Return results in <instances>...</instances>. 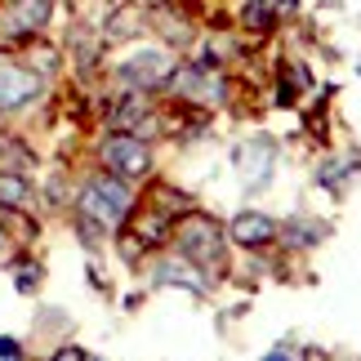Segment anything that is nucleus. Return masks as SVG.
I'll list each match as a JSON object with an SVG mask.
<instances>
[{
  "mask_svg": "<svg viewBox=\"0 0 361 361\" xmlns=\"http://www.w3.org/2000/svg\"><path fill=\"white\" fill-rule=\"evenodd\" d=\"M80 210H85L94 224L116 228V224H125V219H130L134 197H130V188H125L116 174H107V178H94V183H85V192H80Z\"/></svg>",
  "mask_w": 361,
  "mask_h": 361,
  "instance_id": "nucleus-1",
  "label": "nucleus"
},
{
  "mask_svg": "<svg viewBox=\"0 0 361 361\" xmlns=\"http://www.w3.org/2000/svg\"><path fill=\"white\" fill-rule=\"evenodd\" d=\"M178 237V250H183V259H192L197 268H224V232H219L214 219L205 214H188L183 224L174 228Z\"/></svg>",
  "mask_w": 361,
  "mask_h": 361,
  "instance_id": "nucleus-2",
  "label": "nucleus"
},
{
  "mask_svg": "<svg viewBox=\"0 0 361 361\" xmlns=\"http://www.w3.org/2000/svg\"><path fill=\"white\" fill-rule=\"evenodd\" d=\"M232 170H237V183L259 192L263 183H272V170H276V143L272 138H245V143H237V152H232Z\"/></svg>",
  "mask_w": 361,
  "mask_h": 361,
  "instance_id": "nucleus-3",
  "label": "nucleus"
},
{
  "mask_svg": "<svg viewBox=\"0 0 361 361\" xmlns=\"http://www.w3.org/2000/svg\"><path fill=\"white\" fill-rule=\"evenodd\" d=\"M99 157H103V165H107V174H116V178H143V174L152 170V152L138 143V138H130V134L107 138Z\"/></svg>",
  "mask_w": 361,
  "mask_h": 361,
  "instance_id": "nucleus-4",
  "label": "nucleus"
},
{
  "mask_svg": "<svg viewBox=\"0 0 361 361\" xmlns=\"http://www.w3.org/2000/svg\"><path fill=\"white\" fill-rule=\"evenodd\" d=\"M170 90L178 99H192V103H224V80L201 63H188L178 72H170Z\"/></svg>",
  "mask_w": 361,
  "mask_h": 361,
  "instance_id": "nucleus-5",
  "label": "nucleus"
},
{
  "mask_svg": "<svg viewBox=\"0 0 361 361\" xmlns=\"http://www.w3.org/2000/svg\"><path fill=\"white\" fill-rule=\"evenodd\" d=\"M170 72H174V63H170V54H161V49H143V54H134V59L121 63V80H125V85H134V90L165 85Z\"/></svg>",
  "mask_w": 361,
  "mask_h": 361,
  "instance_id": "nucleus-6",
  "label": "nucleus"
},
{
  "mask_svg": "<svg viewBox=\"0 0 361 361\" xmlns=\"http://www.w3.org/2000/svg\"><path fill=\"white\" fill-rule=\"evenodd\" d=\"M36 94H40V76H36V72H27V67L0 59V112L27 107Z\"/></svg>",
  "mask_w": 361,
  "mask_h": 361,
  "instance_id": "nucleus-7",
  "label": "nucleus"
},
{
  "mask_svg": "<svg viewBox=\"0 0 361 361\" xmlns=\"http://www.w3.org/2000/svg\"><path fill=\"white\" fill-rule=\"evenodd\" d=\"M228 232H232V241H237V245H245V250H259V245H272L281 228H276L268 214H259V210H245V214H237V219H232V228H228Z\"/></svg>",
  "mask_w": 361,
  "mask_h": 361,
  "instance_id": "nucleus-8",
  "label": "nucleus"
},
{
  "mask_svg": "<svg viewBox=\"0 0 361 361\" xmlns=\"http://www.w3.org/2000/svg\"><path fill=\"white\" fill-rule=\"evenodd\" d=\"M49 9H54V0H13L9 13H5V27H9L13 36L40 32V27L49 23Z\"/></svg>",
  "mask_w": 361,
  "mask_h": 361,
  "instance_id": "nucleus-9",
  "label": "nucleus"
},
{
  "mask_svg": "<svg viewBox=\"0 0 361 361\" xmlns=\"http://www.w3.org/2000/svg\"><path fill=\"white\" fill-rule=\"evenodd\" d=\"M157 281L161 286H183V290H192V295H205V276H197V263L192 259H165V263H157Z\"/></svg>",
  "mask_w": 361,
  "mask_h": 361,
  "instance_id": "nucleus-10",
  "label": "nucleus"
},
{
  "mask_svg": "<svg viewBox=\"0 0 361 361\" xmlns=\"http://www.w3.org/2000/svg\"><path fill=\"white\" fill-rule=\"evenodd\" d=\"M0 205H9V210L27 205V183L18 174H9V170H0Z\"/></svg>",
  "mask_w": 361,
  "mask_h": 361,
  "instance_id": "nucleus-11",
  "label": "nucleus"
},
{
  "mask_svg": "<svg viewBox=\"0 0 361 361\" xmlns=\"http://www.w3.org/2000/svg\"><path fill=\"white\" fill-rule=\"evenodd\" d=\"M286 232H290V241H295V245H317L326 228H322V224H312V219H308V224H303V219H295V224H290Z\"/></svg>",
  "mask_w": 361,
  "mask_h": 361,
  "instance_id": "nucleus-12",
  "label": "nucleus"
},
{
  "mask_svg": "<svg viewBox=\"0 0 361 361\" xmlns=\"http://www.w3.org/2000/svg\"><path fill=\"white\" fill-rule=\"evenodd\" d=\"M245 23L263 32V27H272V23H276V9L268 5V0H250V5H245Z\"/></svg>",
  "mask_w": 361,
  "mask_h": 361,
  "instance_id": "nucleus-13",
  "label": "nucleus"
},
{
  "mask_svg": "<svg viewBox=\"0 0 361 361\" xmlns=\"http://www.w3.org/2000/svg\"><path fill=\"white\" fill-rule=\"evenodd\" d=\"M36 281H40V268L36 263H23L18 268V290H36Z\"/></svg>",
  "mask_w": 361,
  "mask_h": 361,
  "instance_id": "nucleus-14",
  "label": "nucleus"
},
{
  "mask_svg": "<svg viewBox=\"0 0 361 361\" xmlns=\"http://www.w3.org/2000/svg\"><path fill=\"white\" fill-rule=\"evenodd\" d=\"M0 361H23V343L18 339H0Z\"/></svg>",
  "mask_w": 361,
  "mask_h": 361,
  "instance_id": "nucleus-15",
  "label": "nucleus"
},
{
  "mask_svg": "<svg viewBox=\"0 0 361 361\" xmlns=\"http://www.w3.org/2000/svg\"><path fill=\"white\" fill-rule=\"evenodd\" d=\"M49 361H85V353H80V348H59Z\"/></svg>",
  "mask_w": 361,
  "mask_h": 361,
  "instance_id": "nucleus-16",
  "label": "nucleus"
},
{
  "mask_svg": "<svg viewBox=\"0 0 361 361\" xmlns=\"http://www.w3.org/2000/svg\"><path fill=\"white\" fill-rule=\"evenodd\" d=\"M263 361H295V353H290V348H272Z\"/></svg>",
  "mask_w": 361,
  "mask_h": 361,
  "instance_id": "nucleus-17",
  "label": "nucleus"
},
{
  "mask_svg": "<svg viewBox=\"0 0 361 361\" xmlns=\"http://www.w3.org/2000/svg\"><path fill=\"white\" fill-rule=\"evenodd\" d=\"M85 361H90V357H85Z\"/></svg>",
  "mask_w": 361,
  "mask_h": 361,
  "instance_id": "nucleus-18",
  "label": "nucleus"
}]
</instances>
